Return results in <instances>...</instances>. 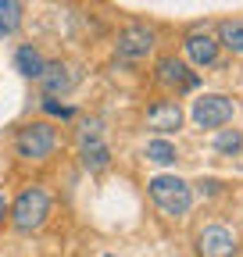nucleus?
<instances>
[{
  "mask_svg": "<svg viewBox=\"0 0 243 257\" xmlns=\"http://www.w3.org/2000/svg\"><path fill=\"white\" fill-rule=\"evenodd\" d=\"M50 214V193L43 186H25L15 204H8V218L18 232H36Z\"/></svg>",
  "mask_w": 243,
  "mask_h": 257,
  "instance_id": "f257e3e1",
  "label": "nucleus"
},
{
  "mask_svg": "<svg viewBox=\"0 0 243 257\" xmlns=\"http://www.w3.org/2000/svg\"><path fill=\"white\" fill-rule=\"evenodd\" d=\"M147 186H150V197H154V204H158L165 214H172V218H182V214L190 211V204H193L190 182L179 179V175H154Z\"/></svg>",
  "mask_w": 243,
  "mask_h": 257,
  "instance_id": "f03ea898",
  "label": "nucleus"
},
{
  "mask_svg": "<svg viewBox=\"0 0 243 257\" xmlns=\"http://www.w3.org/2000/svg\"><path fill=\"white\" fill-rule=\"evenodd\" d=\"M54 143H57V133H54L47 121H33V125L18 128V136H15V150H18V157H25V161H43V157H50Z\"/></svg>",
  "mask_w": 243,
  "mask_h": 257,
  "instance_id": "7ed1b4c3",
  "label": "nucleus"
},
{
  "mask_svg": "<svg viewBox=\"0 0 243 257\" xmlns=\"http://www.w3.org/2000/svg\"><path fill=\"white\" fill-rule=\"evenodd\" d=\"M232 100L222 93H204L193 100V121L200 128H222L225 121H232Z\"/></svg>",
  "mask_w": 243,
  "mask_h": 257,
  "instance_id": "20e7f679",
  "label": "nucleus"
},
{
  "mask_svg": "<svg viewBox=\"0 0 243 257\" xmlns=\"http://www.w3.org/2000/svg\"><path fill=\"white\" fill-rule=\"evenodd\" d=\"M197 257H236V236L225 225H207L197 232Z\"/></svg>",
  "mask_w": 243,
  "mask_h": 257,
  "instance_id": "39448f33",
  "label": "nucleus"
},
{
  "mask_svg": "<svg viewBox=\"0 0 243 257\" xmlns=\"http://www.w3.org/2000/svg\"><path fill=\"white\" fill-rule=\"evenodd\" d=\"M114 50H118L122 61H140V57H147L150 50H154V32H150L147 25H129V29H122Z\"/></svg>",
  "mask_w": 243,
  "mask_h": 257,
  "instance_id": "423d86ee",
  "label": "nucleus"
},
{
  "mask_svg": "<svg viewBox=\"0 0 243 257\" xmlns=\"http://www.w3.org/2000/svg\"><path fill=\"white\" fill-rule=\"evenodd\" d=\"M75 82H79L75 68H72V64H61V61L47 64L43 75H40V86H43V93H47V96H57V93L65 96V93H72V89H75Z\"/></svg>",
  "mask_w": 243,
  "mask_h": 257,
  "instance_id": "0eeeda50",
  "label": "nucleus"
},
{
  "mask_svg": "<svg viewBox=\"0 0 243 257\" xmlns=\"http://www.w3.org/2000/svg\"><path fill=\"white\" fill-rule=\"evenodd\" d=\"M158 82L172 89H197V72H190L179 57H161L158 61Z\"/></svg>",
  "mask_w": 243,
  "mask_h": 257,
  "instance_id": "6e6552de",
  "label": "nucleus"
},
{
  "mask_svg": "<svg viewBox=\"0 0 243 257\" xmlns=\"http://www.w3.org/2000/svg\"><path fill=\"white\" fill-rule=\"evenodd\" d=\"M147 125L150 128H158V133H175V128L182 125V111L175 100H161L147 111Z\"/></svg>",
  "mask_w": 243,
  "mask_h": 257,
  "instance_id": "1a4fd4ad",
  "label": "nucleus"
},
{
  "mask_svg": "<svg viewBox=\"0 0 243 257\" xmlns=\"http://www.w3.org/2000/svg\"><path fill=\"white\" fill-rule=\"evenodd\" d=\"M186 57L193 61V64H215V57H218V40H211L207 32H193V36H186Z\"/></svg>",
  "mask_w": 243,
  "mask_h": 257,
  "instance_id": "9d476101",
  "label": "nucleus"
},
{
  "mask_svg": "<svg viewBox=\"0 0 243 257\" xmlns=\"http://www.w3.org/2000/svg\"><path fill=\"white\" fill-rule=\"evenodd\" d=\"M79 161H82V168L86 172H104L111 165V150L100 143V140H82L79 147Z\"/></svg>",
  "mask_w": 243,
  "mask_h": 257,
  "instance_id": "9b49d317",
  "label": "nucleus"
},
{
  "mask_svg": "<svg viewBox=\"0 0 243 257\" xmlns=\"http://www.w3.org/2000/svg\"><path fill=\"white\" fill-rule=\"evenodd\" d=\"M15 68H18L25 79H40L43 68H47V61H43L40 50H33V47H18V54H15Z\"/></svg>",
  "mask_w": 243,
  "mask_h": 257,
  "instance_id": "f8f14e48",
  "label": "nucleus"
},
{
  "mask_svg": "<svg viewBox=\"0 0 243 257\" xmlns=\"http://www.w3.org/2000/svg\"><path fill=\"white\" fill-rule=\"evenodd\" d=\"M22 25V4L18 0H0V36H11Z\"/></svg>",
  "mask_w": 243,
  "mask_h": 257,
  "instance_id": "ddd939ff",
  "label": "nucleus"
},
{
  "mask_svg": "<svg viewBox=\"0 0 243 257\" xmlns=\"http://www.w3.org/2000/svg\"><path fill=\"white\" fill-rule=\"evenodd\" d=\"M218 43H225L232 54H243V25L239 22H222L218 25Z\"/></svg>",
  "mask_w": 243,
  "mask_h": 257,
  "instance_id": "4468645a",
  "label": "nucleus"
},
{
  "mask_svg": "<svg viewBox=\"0 0 243 257\" xmlns=\"http://www.w3.org/2000/svg\"><path fill=\"white\" fill-rule=\"evenodd\" d=\"M179 154H175V147L168 143V140H150L147 143V161H154V165H172Z\"/></svg>",
  "mask_w": 243,
  "mask_h": 257,
  "instance_id": "2eb2a0df",
  "label": "nucleus"
},
{
  "mask_svg": "<svg viewBox=\"0 0 243 257\" xmlns=\"http://www.w3.org/2000/svg\"><path fill=\"white\" fill-rule=\"evenodd\" d=\"M243 147V136L236 133V128H218V136H215V150L222 154H236Z\"/></svg>",
  "mask_w": 243,
  "mask_h": 257,
  "instance_id": "dca6fc26",
  "label": "nucleus"
},
{
  "mask_svg": "<svg viewBox=\"0 0 243 257\" xmlns=\"http://www.w3.org/2000/svg\"><path fill=\"white\" fill-rule=\"evenodd\" d=\"M43 111H47V114H54V118H72V107L54 104V100H43Z\"/></svg>",
  "mask_w": 243,
  "mask_h": 257,
  "instance_id": "f3484780",
  "label": "nucleus"
},
{
  "mask_svg": "<svg viewBox=\"0 0 243 257\" xmlns=\"http://www.w3.org/2000/svg\"><path fill=\"white\" fill-rule=\"evenodd\" d=\"M4 218H8V200L0 197V225H4Z\"/></svg>",
  "mask_w": 243,
  "mask_h": 257,
  "instance_id": "a211bd4d",
  "label": "nucleus"
},
{
  "mask_svg": "<svg viewBox=\"0 0 243 257\" xmlns=\"http://www.w3.org/2000/svg\"><path fill=\"white\" fill-rule=\"evenodd\" d=\"M100 257H118V253H100Z\"/></svg>",
  "mask_w": 243,
  "mask_h": 257,
  "instance_id": "6ab92c4d",
  "label": "nucleus"
}]
</instances>
